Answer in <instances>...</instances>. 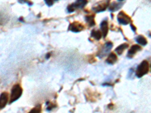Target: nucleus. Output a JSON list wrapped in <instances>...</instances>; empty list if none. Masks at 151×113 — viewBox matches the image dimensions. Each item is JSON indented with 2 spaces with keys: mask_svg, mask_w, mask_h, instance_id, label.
I'll list each match as a JSON object with an SVG mask.
<instances>
[{
  "mask_svg": "<svg viewBox=\"0 0 151 113\" xmlns=\"http://www.w3.org/2000/svg\"><path fill=\"white\" fill-rule=\"evenodd\" d=\"M22 87H21L20 84H15L13 86V88L12 90V94H11V97H10V103H13V102L16 101L17 99L21 97L22 95Z\"/></svg>",
  "mask_w": 151,
  "mask_h": 113,
  "instance_id": "nucleus-1",
  "label": "nucleus"
},
{
  "mask_svg": "<svg viewBox=\"0 0 151 113\" xmlns=\"http://www.w3.org/2000/svg\"><path fill=\"white\" fill-rule=\"evenodd\" d=\"M148 71H149V64H148V62L146 61V60H144L137 67V70H136V75L138 78H141L142 76H144V75H146L148 72Z\"/></svg>",
  "mask_w": 151,
  "mask_h": 113,
  "instance_id": "nucleus-2",
  "label": "nucleus"
},
{
  "mask_svg": "<svg viewBox=\"0 0 151 113\" xmlns=\"http://www.w3.org/2000/svg\"><path fill=\"white\" fill-rule=\"evenodd\" d=\"M110 0H104V1H101L99 3L97 4L96 6L94 7V10L96 12H101L104 11L106 8L108 7L109 3H110Z\"/></svg>",
  "mask_w": 151,
  "mask_h": 113,
  "instance_id": "nucleus-3",
  "label": "nucleus"
},
{
  "mask_svg": "<svg viewBox=\"0 0 151 113\" xmlns=\"http://www.w3.org/2000/svg\"><path fill=\"white\" fill-rule=\"evenodd\" d=\"M117 19H118L119 22L123 24V25H127L131 21L130 17L127 14H125L123 11L119 12V14H118V17H117Z\"/></svg>",
  "mask_w": 151,
  "mask_h": 113,
  "instance_id": "nucleus-4",
  "label": "nucleus"
},
{
  "mask_svg": "<svg viewBox=\"0 0 151 113\" xmlns=\"http://www.w3.org/2000/svg\"><path fill=\"white\" fill-rule=\"evenodd\" d=\"M83 26L82 24H80L78 22H73L69 26V29L73 32H75V33H78V32H80L81 30L83 29Z\"/></svg>",
  "mask_w": 151,
  "mask_h": 113,
  "instance_id": "nucleus-5",
  "label": "nucleus"
},
{
  "mask_svg": "<svg viewBox=\"0 0 151 113\" xmlns=\"http://www.w3.org/2000/svg\"><path fill=\"white\" fill-rule=\"evenodd\" d=\"M9 101V94L6 92L2 93L1 97H0V105H1V109L5 107Z\"/></svg>",
  "mask_w": 151,
  "mask_h": 113,
  "instance_id": "nucleus-6",
  "label": "nucleus"
},
{
  "mask_svg": "<svg viewBox=\"0 0 151 113\" xmlns=\"http://www.w3.org/2000/svg\"><path fill=\"white\" fill-rule=\"evenodd\" d=\"M101 29L102 34H103L104 37H106V36L107 35V33H108V24H107V21H102L101 24Z\"/></svg>",
  "mask_w": 151,
  "mask_h": 113,
  "instance_id": "nucleus-7",
  "label": "nucleus"
},
{
  "mask_svg": "<svg viewBox=\"0 0 151 113\" xmlns=\"http://www.w3.org/2000/svg\"><path fill=\"white\" fill-rule=\"evenodd\" d=\"M88 3L87 0H77L76 2H75L73 5H74L75 9H82Z\"/></svg>",
  "mask_w": 151,
  "mask_h": 113,
  "instance_id": "nucleus-8",
  "label": "nucleus"
},
{
  "mask_svg": "<svg viewBox=\"0 0 151 113\" xmlns=\"http://www.w3.org/2000/svg\"><path fill=\"white\" fill-rule=\"evenodd\" d=\"M117 61V56L115 54L111 53L108 56V58L106 59V63L109 64H113Z\"/></svg>",
  "mask_w": 151,
  "mask_h": 113,
  "instance_id": "nucleus-9",
  "label": "nucleus"
},
{
  "mask_svg": "<svg viewBox=\"0 0 151 113\" xmlns=\"http://www.w3.org/2000/svg\"><path fill=\"white\" fill-rule=\"evenodd\" d=\"M141 49V47L138 45H134L133 46H132V48H130L129 51V56H132L134 55V54L137 51H140Z\"/></svg>",
  "mask_w": 151,
  "mask_h": 113,
  "instance_id": "nucleus-10",
  "label": "nucleus"
},
{
  "mask_svg": "<svg viewBox=\"0 0 151 113\" xmlns=\"http://www.w3.org/2000/svg\"><path fill=\"white\" fill-rule=\"evenodd\" d=\"M91 36L97 40L101 39V38L102 36V32L100 30H93L91 32Z\"/></svg>",
  "mask_w": 151,
  "mask_h": 113,
  "instance_id": "nucleus-11",
  "label": "nucleus"
},
{
  "mask_svg": "<svg viewBox=\"0 0 151 113\" xmlns=\"http://www.w3.org/2000/svg\"><path fill=\"white\" fill-rule=\"evenodd\" d=\"M128 46H129L128 44H122V45H120L119 47H117L116 49V51L117 52L118 54H122L124 50H125V48H127Z\"/></svg>",
  "mask_w": 151,
  "mask_h": 113,
  "instance_id": "nucleus-12",
  "label": "nucleus"
},
{
  "mask_svg": "<svg viewBox=\"0 0 151 113\" xmlns=\"http://www.w3.org/2000/svg\"><path fill=\"white\" fill-rule=\"evenodd\" d=\"M136 41H137V42L138 43V44H140V45H147V41L146 39L142 36H137V39H136Z\"/></svg>",
  "mask_w": 151,
  "mask_h": 113,
  "instance_id": "nucleus-13",
  "label": "nucleus"
},
{
  "mask_svg": "<svg viewBox=\"0 0 151 113\" xmlns=\"http://www.w3.org/2000/svg\"><path fill=\"white\" fill-rule=\"evenodd\" d=\"M86 21L88 24H89L90 26H92L94 25V16L91 15V16H87L86 17Z\"/></svg>",
  "mask_w": 151,
  "mask_h": 113,
  "instance_id": "nucleus-14",
  "label": "nucleus"
},
{
  "mask_svg": "<svg viewBox=\"0 0 151 113\" xmlns=\"http://www.w3.org/2000/svg\"><path fill=\"white\" fill-rule=\"evenodd\" d=\"M122 6V4H118V3H116V2H113L111 5V6L110 7V9L111 11H114L117 10V9H119V8Z\"/></svg>",
  "mask_w": 151,
  "mask_h": 113,
  "instance_id": "nucleus-15",
  "label": "nucleus"
},
{
  "mask_svg": "<svg viewBox=\"0 0 151 113\" xmlns=\"http://www.w3.org/2000/svg\"><path fill=\"white\" fill-rule=\"evenodd\" d=\"M29 113H41V106L38 105L37 106H36L33 109H31V111Z\"/></svg>",
  "mask_w": 151,
  "mask_h": 113,
  "instance_id": "nucleus-16",
  "label": "nucleus"
},
{
  "mask_svg": "<svg viewBox=\"0 0 151 113\" xmlns=\"http://www.w3.org/2000/svg\"><path fill=\"white\" fill-rule=\"evenodd\" d=\"M67 9H68V11L69 12H73V11H75V7H74V5H69L68 6V8H67Z\"/></svg>",
  "mask_w": 151,
  "mask_h": 113,
  "instance_id": "nucleus-17",
  "label": "nucleus"
},
{
  "mask_svg": "<svg viewBox=\"0 0 151 113\" xmlns=\"http://www.w3.org/2000/svg\"><path fill=\"white\" fill-rule=\"evenodd\" d=\"M45 2L48 6H51V5H53V0H45Z\"/></svg>",
  "mask_w": 151,
  "mask_h": 113,
  "instance_id": "nucleus-18",
  "label": "nucleus"
},
{
  "mask_svg": "<svg viewBox=\"0 0 151 113\" xmlns=\"http://www.w3.org/2000/svg\"><path fill=\"white\" fill-rule=\"evenodd\" d=\"M131 27H132V29H133V30H134V31L136 30V29L134 27V26H133V25H131Z\"/></svg>",
  "mask_w": 151,
  "mask_h": 113,
  "instance_id": "nucleus-19",
  "label": "nucleus"
},
{
  "mask_svg": "<svg viewBox=\"0 0 151 113\" xmlns=\"http://www.w3.org/2000/svg\"><path fill=\"white\" fill-rule=\"evenodd\" d=\"M119 1H122V0H119Z\"/></svg>",
  "mask_w": 151,
  "mask_h": 113,
  "instance_id": "nucleus-20",
  "label": "nucleus"
}]
</instances>
